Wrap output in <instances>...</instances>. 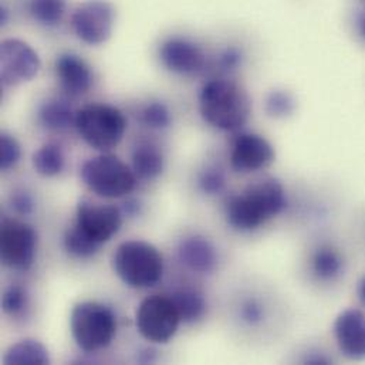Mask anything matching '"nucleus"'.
Wrapping results in <instances>:
<instances>
[{"instance_id":"18","label":"nucleus","mask_w":365,"mask_h":365,"mask_svg":"<svg viewBox=\"0 0 365 365\" xmlns=\"http://www.w3.org/2000/svg\"><path fill=\"white\" fill-rule=\"evenodd\" d=\"M77 113L73 110L68 100L54 97L46 100L38 110V120L41 125L51 131H66L76 127Z\"/></svg>"},{"instance_id":"4","label":"nucleus","mask_w":365,"mask_h":365,"mask_svg":"<svg viewBox=\"0 0 365 365\" xmlns=\"http://www.w3.org/2000/svg\"><path fill=\"white\" fill-rule=\"evenodd\" d=\"M76 128L91 148L107 153L123 141L127 118L113 106L90 104L77 111Z\"/></svg>"},{"instance_id":"13","label":"nucleus","mask_w":365,"mask_h":365,"mask_svg":"<svg viewBox=\"0 0 365 365\" xmlns=\"http://www.w3.org/2000/svg\"><path fill=\"white\" fill-rule=\"evenodd\" d=\"M333 339L339 353L349 361H365V312L359 307L341 310L333 323Z\"/></svg>"},{"instance_id":"25","label":"nucleus","mask_w":365,"mask_h":365,"mask_svg":"<svg viewBox=\"0 0 365 365\" xmlns=\"http://www.w3.org/2000/svg\"><path fill=\"white\" fill-rule=\"evenodd\" d=\"M296 110L294 97L286 90H273L264 101V111L269 117L280 120L290 117Z\"/></svg>"},{"instance_id":"12","label":"nucleus","mask_w":365,"mask_h":365,"mask_svg":"<svg viewBox=\"0 0 365 365\" xmlns=\"http://www.w3.org/2000/svg\"><path fill=\"white\" fill-rule=\"evenodd\" d=\"M121 210L114 205L83 197L77 206L76 226L97 245L108 242L121 227Z\"/></svg>"},{"instance_id":"10","label":"nucleus","mask_w":365,"mask_h":365,"mask_svg":"<svg viewBox=\"0 0 365 365\" xmlns=\"http://www.w3.org/2000/svg\"><path fill=\"white\" fill-rule=\"evenodd\" d=\"M276 153L272 143L256 133H237L232 141L229 163L235 173L253 174L274 163Z\"/></svg>"},{"instance_id":"1","label":"nucleus","mask_w":365,"mask_h":365,"mask_svg":"<svg viewBox=\"0 0 365 365\" xmlns=\"http://www.w3.org/2000/svg\"><path fill=\"white\" fill-rule=\"evenodd\" d=\"M287 207V193L280 181L263 178L225 200L227 225L240 233H250L279 216Z\"/></svg>"},{"instance_id":"16","label":"nucleus","mask_w":365,"mask_h":365,"mask_svg":"<svg viewBox=\"0 0 365 365\" xmlns=\"http://www.w3.org/2000/svg\"><path fill=\"white\" fill-rule=\"evenodd\" d=\"M54 68L60 87L67 96L78 97L91 88L93 71L80 56L63 53L57 57Z\"/></svg>"},{"instance_id":"28","label":"nucleus","mask_w":365,"mask_h":365,"mask_svg":"<svg viewBox=\"0 0 365 365\" xmlns=\"http://www.w3.org/2000/svg\"><path fill=\"white\" fill-rule=\"evenodd\" d=\"M197 185L205 195H209V196L220 195L226 190V185H227L226 174L220 167H216V165L206 167L199 175Z\"/></svg>"},{"instance_id":"31","label":"nucleus","mask_w":365,"mask_h":365,"mask_svg":"<svg viewBox=\"0 0 365 365\" xmlns=\"http://www.w3.org/2000/svg\"><path fill=\"white\" fill-rule=\"evenodd\" d=\"M20 157H21V150H20V144L17 143V140L7 133H1V135H0V168L3 171L13 168L19 163Z\"/></svg>"},{"instance_id":"6","label":"nucleus","mask_w":365,"mask_h":365,"mask_svg":"<svg viewBox=\"0 0 365 365\" xmlns=\"http://www.w3.org/2000/svg\"><path fill=\"white\" fill-rule=\"evenodd\" d=\"M81 178L91 192L108 199L123 197L135 186L134 171L110 154L88 160L81 168Z\"/></svg>"},{"instance_id":"27","label":"nucleus","mask_w":365,"mask_h":365,"mask_svg":"<svg viewBox=\"0 0 365 365\" xmlns=\"http://www.w3.org/2000/svg\"><path fill=\"white\" fill-rule=\"evenodd\" d=\"M29 307V296L27 292L17 284H11L3 293L1 309L10 317L23 316Z\"/></svg>"},{"instance_id":"8","label":"nucleus","mask_w":365,"mask_h":365,"mask_svg":"<svg viewBox=\"0 0 365 365\" xmlns=\"http://www.w3.org/2000/svg\"><path fill=\"white\" fill-rule=\"evenodd\" d=\"M115 9L108 0H86L71 14L76 36L90 46L106 43L114 30Z\"/></svg>"},{"instance_id":"14","label":"nucleus","mask_w":365,"mask_h":365,"mask_svg":"<svg viewBox=\"0 0 365 365\" xmlns=\"http://www.w3.org/2000/svg\"><path fill=\"white\" fill-rule=\"evenodd\" d=\"M163 64L173 73L181 76H195L207 66V57L203 48L185 37H171L160 47Z\"/></svg>"},{"instance_id":"2","label":"nucleus","mask_w":365,"mask_h":365,"mask_svg":"<svg viewBox=\"0 0 365 365\" xmlns=\"http://www.w3.org/2000/svg\"><path fill=\"white\" fill-rule=\"evenodd\" d=\"M197 101L205 123L223 133H239L252 114L249 93L243 86L225 76L205 83Z\"/></svg>"},{"instance_id":"37","label":"nucleus","mask_w":365,"mask_h":365,"mask_svg":"<svg viewBox=\"0 0 365 365\" xmlns=\"http://www.w3.org/2000/svg\"><path fill=\"white\" fill-rule=\"evenodd\" d=\"M363 1H365V0H363Z\"/></svg>"},{"instance_id":"11","label":"nucleus","mask_w":365,"mask_h":365,"mask_svg":"<svg viewBox=\"0 0 365 365\" xmlns=\"http://www.w3.org/2000/svg\"><path fill=\"white\" fill-rule=\"evenodd\" d=\"M37 53L19 38H7L0 44V77L4 86H19L33 80L40 71Z\"/></svg>"},{"instance_id":"19","label":"nucleus","mask_w":365,"mask_h":365,"mask_svg":"<svg viewBox=\"0 0 365 365\" xmlns=\"http://www.w3.org/2000/svg\"><path fill=\"white\" fill-rule=\"evenodd\" d=\"M134 174L143 180H154L163 174L164 155L158 145L140 143L133 151Z\"/></svg>"},{"instance_id":"9","label":"nucleus","mask_w":365,"mask_h":365,"mask_svg":"<svg viewBox=\"0 0 365 365\" xmlns=\"http://www.w3.org/2000/svg\"><path fill=\"white\" fill-rule=\"evenodd\" d=\"M37 240L33 226L16 219H3L0 255L4 266L19 272L29 270L34 262Z\"/></svg>"},{"instance_id":"22","label":"nucleus","mask_w":365,"mask_h":365,"mask_svg":"<svg viewBox=\"0 0 365 365\" xmlns=\"http://www.w3.org/2000/svg\"><path fill=\"white\" fill-rule=\"evenodd\" d=\"M67 0H27L30 17L43 27H56L63 21Z\"/></svg>"},{"instance_id":"32","label":"nucleus","mask_w":365,"mask_h":365,"mask_svg":"<svg viewBox=\"0 0 365 365\" xmlns=\"http://www.w3.org/2000/svg\"><path fill=\"white\" fill-rule=\"evenodd\" d=\"M10 203H11V207L16 213L21 215V216H27L33 212L34 209V202H33V197L31 195L24 190V189H20V190H14L10 196Z\"/></svg>"},{"instance_id":"17","label":"nucleus","mask_w":365,"mask_h":365,"mask_svg":"<svg viewBox=\"0 0 365 365\" xmlns=\"http://www.w3.org/2000/svg\"><path fill=\"white\" fill-rule=\"evenodd\" d=\"M180 259L183 264L200 274H210L217 269L219 253L216 246L205 236L185 237L180 245Z\"/></svg>"},{"instance_id":"23","label":"nucleus","mask_w":365,"mask_h":365,"mask_svg":"<svg viewBox=\"0 0 365 365\" xmlns=\"http://www.w3.org/2000/svg\"><path fill=\"white\" fill-rule=\"evenodd\" d=\"M64 163L63 148L53 143L40 147L33 155V167L43 177L58 175L64 168Z\"/></svg>"},{"instance_id":"5","label":"nucleus","mask_w":365,"mask_h":365,"mask_svg":"<svg viewBox=\"0 0 365 365\" xmlns=\"http://www.w3.org/2000/svg\"><path fill=\"white\" fill-rule=\"evenodd\" d=\"M70 327L77 346L87 353H96L111 344L117 331V322L107 306L83 302L73 309Z\"/></svg>"},{"instance_id":"33","label":"nucleus","mask_w":365,"mask_h":365,"mask_svg":"<svg viewBox=\"0 0 365 365\" xmlns=\"http://www.w3.org/2000/svg\"><path fill=\"white\" fill-rule=\"evenodd\" d=\"M356 31L359 37L365 43V9L356 19Z\"/></svg>"},{"instance_id":"7","label":"nucleus","mask_w":365,"mask_h":365,"mask_svg":"<svg viewBox=\"0 0 365 365\" xmlns=\"http://www.w3.org/2000/svg\"><path fill=\"white\" fill-rule=\"evenodd\" d=\"M180 323L175 304L168 297H148L141 302L137 310V329L151 343H168L175 336Z\"/></svg>"},{"instance_id":"15","label":"nucleus","mask_w":365,"mask_h":365,"mask_svg":"<svg viewBox=\"0 0 365 365\" xmlns=\"http://www.w3.org/2000/svg\"><path fill=\"white\" fill-rule=\"evenodd\" d=\"M347 270V256L337 245L323 242L313 249L310 256V272L319 283L327 286L337 284L344 280Z\"/></svg>"},{"instance_id":"34","label":"nucleus","mask_w":365,"mask_h":365,"mask_svg":"<svg viewBox=\"0 0 365 365\" xmlns=\"http://www.w3.org/2000/svg\"><path fill=\"white\" fill-rule=\"evenodd\" d=\"M356 294H357V299H359V302L361 303V306L365 307V273L357 280V284H356Z\"/></svg>"},{"instance_id":"20","label":"nucleus","mask_w":365,"mask_h":365,"mask_svg":"<svg viewBox=\"0 0 365 365\" xmlns=\"http://www.w3.org/2000/svg\"><path fill=\"white\" fill-rule=\"evenodd\" d=\"M3 363L6 365H46L50 364V356L40 341L26 339L6 351Z\"/></svg>"},{"instance_id":"36","label":"nucleus","mask_w":365,"mask_h":365,"mask_svg":"<svg viewBox=\"0 0 365 365\" xmlns=\"http://www.w3.org/2000/svg\"><path fill=\"white\" fill-rule=\"evenodd\" d=\"M7 10H6V7H1V10H0V23L1 24H6V21H7Z\"/></svg>"},{"instance_id":"21","label":"nucleus","mask_w":365,"mask_h":365,"mask_svg":"<svg viewBox=\"0 0 365 365\" xmlns=\"http://www.w3.org/2000/svg\"><path fill=\"white\" fill-rule=\"evenodd\" d=\"M171 300L180 314V319L186 324H193L203 319L207 310V303L205 296L193 289H183L177 292Z\"/></svg>"},{"instance_id":"26","label":"nucleus","mask_w":365,"mask_h":365,"mask_svg":"<svg viewBox=\"0 0 365 365\" xmlns=\"http://www.w3.org/2000/svg\"><path fill=\"white\" fill-rule=\"evenodd\" d=\"M141 123L151 130H165L171 125V111L170 108L161 103L154 101L145 106L140 114Z\"/></svg>"},{"instance_id":"30","label":"nucleus","mask_w":365,"mask_h":365,"mask_svg":"<svg viewBox=\"0 0 365 365\" xmlns=\"http://www.w3.org/2000/svg\"><path fill=\"white\" fill-rule=\"evenodd\" d=\"M239 319L249 327H257L266 320V307L260 300L249 297L239 306Z\"/></svg>"},{"instance_id":"35","label":"nucleus","mask_w":365,"mask_h":365,"mask_svg":"<svg viewBox=\"0 0 365 365\" xmlns=\"http://www.w3.org/2000/svg\"><path fill=\"white\" fill-rule=\"evenodd\" d=\"M124 212L128 215H135L137 212H140V203L135 200H128L124 203Z\"/></svg>"},{"instance_id":"3","label":"nucleus","mask_w":365,"mask_h":365,"mask_svg":"<svg viewBox=\"0 0 365 365\" xmlns=\"http://www.w3.org/2000/svg\"><path fill=\"white\" fill-rule=\"evenodd\" d=\"M113 266L117 276L133 289L151 287L164 273L163 255L155 246L143 240L120 245L113 256Z\"/></svg>"},{"instance_id":"24","label":"nucleus","mask_w":365,"mask_h":365,"mask_svg":"<svg viewBox=\"0 0 365 365\" xmlns=\"http://www.w3.org/2000/svg\"><path fill=\"white\" fill-rule=\"evenodd\" d=\"M64 247L70 255L80 259H86L96 255L100 249V245H97L76 225H73L64 235Z\"/></svg>"},{"instance_id":"29","label":"nucleus","mask_w":365,"mask_h":365,"mask_svg":"<svg viewBox=\"0 0 365 365\" xmlns=\"http://www.w3.org/2000/svg\"><path fill=\"white\" fill-rule=\"evenodd\" d=\"M243 61H245V53L237 46H226L217 53L215 58L216 68L223 74H230L237 71L243 66Z\"/></svg>"}]
</instances>
